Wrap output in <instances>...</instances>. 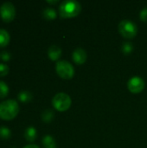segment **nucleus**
Wrapping results in <instances>:
<instances>
[{
  "label": "nucleus",
  "mask_w": 147,
  "mask_h": 148,
  "mask_svg": "<svg viewBox=\"0 0 147 148\" xmlns=\"http://www.w3.org/2000/svg\"><path fill=\"white\" fill-rule=\"evenodd\" d=\"M19 113V105L15 100H6L0 103V118L4 121L13 120Z\"/></svg>",
  "instance_id": "1"
},
{
  "label": "nucleus",
  "mask_w": 147,
  "mask_h": 148,
  "mask_svg": "<svg viewBox=\"0 0 147 148\" xmlns=\"http://www.w3.org/2000/svg\"><path fill=\"white\" fill-rule=\"evenodd\" d=\"M81 10L79 2L73 0L63 1L59 7V13L62 18H73L77 16Z\"/></svg>",
  "instance_id": "2"
},
{
  "label": "nucleus",
  "mask_w": 147,
  "mask_h": 148,
  "mask_svg": "<svg viewBox=\"0 0 147 148\" xmlns=\"http://www.w3.org/2000/svg\"><path fill=\"white\" fill-rule=\"evenodd\" d=\"M118 29L120 34L126 39H133L138 34V27L131 20H122L119 23Z\"/></svg>",
  "instance_id": "3"
},
{
  "label": "nucleus",
  "mask_w": 147,
  "mask_h": 148,
  "mask_svg": "<svg viewBox=\"0 0 147 148\" xmlns=\"http://www.w3.org/2000/svg\"><path fill=\"white\" fill-rule=\"evenodd\" d=\"M52 104L55 110L59 112H65L71 107L72 100L68 95L65 93H58L54 96Z\"/></svg>",
  "instance_id": "4"
},
{
  "label": "nucleus",
  "mask_w": 147,
  "mask_h": 148,
  "mask_svg": "<svg viewBox=\"0 0 147 148\" xmlns=\"http://www.w3.org/2000/svg\"><path fill=\"white\" fill-rule=\"evenodd\" d=\"M55 71L57 75L65 80H70L75 75V69L68 61H59L55 64Z\"/></svg>",
  "instance_id": "5"
},
{
  "label": "nucleus",
  "mask_w": 147,
  "mask_h": 148,
  "mask_svg": "<svg viewBox=\"0 0 147 148\" xmlns=\"http://www.w3.org/2000/svg\"><path fill=\"white\" fill-rule=\"evenodd\" d=\"M16 16V9L12 3L5 2L0 6V16L4 23H10Z\"/></svg>",
  "instance_id": "6"
},
{
  "label": "nucleus",
  "mask_w": 147,
  "mask_h": 148,
  "mask_svg": "<svg viewBox=\"0 0 147 148\" xmlns=\"http://www.w3.org/2000/svg\"><path fill=\"white\" fill-rule=\"evenodd\" d=\"M127 88L129 91L133 94L141 93L145 88V82L139 76H133L128 81Z\"/></svg>",
  "instance_id": "7"
},
{
  "label": "nucleus",
  "mask_w": 147,
  "mask_h": 148,
  "mask_svg": "<svg viewBox=\"0 0 147 148\" xmlns=\"http://www.w3.org/2000/svg\"><path fill=\"white\" fill-rule=\"evenodd\" d=\"M72 58L77 65H82L87 61V52L82 48H77L74 50Z\"/></svg>",
  "instance_id": "8"
},
{
  "label": "nucleus",
  "mask_w": 147,
  "mask_h": 148,
  "mask_svg": "<svg viewBox=\"0 0 147 148\" xmlns=\"http://www.w3.org/2000/svg\"><path fill=\"white\" fill-rule=\"evenodd\" d=\"M48 56L51 61H57L62 56V49L57 45H52L48 49Z\"/></svg>",
  "instance_id": "9"
},
{
  "label": "nucleus",
  "mask_w": 147,
  "mask_h": 148,
  "mask_svg": "<svg viewBox=\"0 0 147 148\" xmlns=\"http://www.w3.org/2000/svg\"><path fill=\"white\" fill-rule=\"evenodd\" d=\"M24 137L26 139L27 141L29 142H33L36 140V137H37V133H36V129L33 127H29L26 128L25 133H24Z\"/></svg>",
  "instance_id": "10"
},
{
  "label": "nucleus",
  "mask_w": 147,
  "mask_h": 148,
  "mask_svg": "<svg viewBox=\"0 0 147 148\" xmlns=\"http://www.w3.org/2000/svg\"><path fill=\"white\" fill-rule=\"evenodd\" d=\"M10 41L9 32L4 29H0V48L6 47Z\"/></svg>",
  "instance_id": "11"
},
{
  "label": "nucleus",
  "mask_w": 147,
  "mask_h": 148,
  "mask_svg": "<svg viewBox=\"0 0 147 148\" xmlns=\"http://www.w3.org/2000/svg\"><path fill=\"white\" fill-rule=\"evenodd\" d=\"M43 148H56V144L54 138L50 135H46L42 140Z\"/></svg>",
  "instance_id": "12"
},
{
  "label": "nucleus",
  "mask_w": 147,
  "mask_h": 148,
  "mask_svg": "<svg viewBox=\"0 0 147 148\" xmlns=\"http://www.w3.org/2000/svg\"><path fill=\"white\" fill-rule=\"evenodd\" d=\"M17 98L21 102L28 103L32 100L33 96L30 92H29L27 90H23V91L19 92V94L17 95Z\"/></svg>",
  "instance_id": "13"
},
{
  "label": "nucleus",
  "mask_w": 147,
  "mask_h": 148,
  "mask_svg": "<svg viewBox=\"0 0 147 148\" xmlns=\"http://www.w3.org/2000/svg\"><path fill=\"white\" fill-rule=\"evenodd\" d=\"M42 16L47 20H54L56 17V11L53 8H47L43 10Z\"/></svg>",
  "instance_id": "14"
},
{
  "label": "nucleus",
  "mask_w": 147,
  "mask_h": 148,
  "mask_svg": "<svg viewBox=\"0 0 147 148\" xmlns=\"http://www.w3.org/2000/svg\"><path fill=\"white\" fill-rule=\"evenodd\" d=\"M42 120L46 122V123H49V122H51L52 120L54 119V112L50 109H47V110H44L42 113Z\"/></svg>",
  "instance_id": "15"
},
{
  "label": "nucleus",
  "mask_w": 147,
  "mask_h": 148,
  "mask_svg": "<svg viewBox=\"0 0 147 148\" xmlns=\"http://www.w3.org/2000/svg\"><path fill=\"white\" fill-rule=\"evenodd\" d=\"M9 94V87L4 82L0 81V99L5 98Z\"/></svg>",
  "instance_id": "16"
},
{
  "label": "nucleus",
  "mask_w": 147,
  "mask_h": 148,
  "mask_svg": "<svg viewBox=\"0 0 147 148\" xmlns=\"http://www.w3.org/2000/svg\"><path fill=\"white\" fill-rule=\"evenodd\" d=\"M10 135H11V132L8 127H0V139L8 140V139H10Z\"/></svg>",
  "instance_id": "17"
},
{
  "label": "nucleus",
  "mask_w": 147,
  "mask_h": 148,
  "mask_svg": "<svg viewBox=\"0 0 147 148\" xmlns=\"http://www.w3.org/2000/svg\"><path fill=\"white\" fill-rule=\"evenodd\" d=\"M122 52L125 55H129L133 51V45L129 42H125L122 45Z\"/></svg>",
  "instance_id": "18"
},
{
  "label": "nucleus",
  "mask_w": 147,
  "mask_h": 148,
  "mask_svg": "<svg viewBox=\"0 0 147 148\" xmlns=\"http://www.w3.org/2000/svg\"><path fill=\"white\" fill-rule=\"evenodd\" d=\"M10 69L4 63H0V77H3L9 74Z\"/></svg>",
  "instance_id": "19"
},
{
  "label": "nucleus",
  "mask_w": 147,
  "mask_h": 148,
  "mask_svg": "<svg viewBox=\"0 0 147 148\" xmlns=\"http://www.w3.org/2000/svg\"><path fill=\"white\" fill-rule=\"evenodd\" d=\"M139 17L141 19V21L147 23V8L143 9L141 11H140V14H139Z\"/></svg>",
  "instance_id": "20"
},
{
  "label": "nucleus",
  "mask_w": 147,
  "mask_h": 148,
  "mask_svg": "<svg viewBox=\"0 0 147 148\" xmlns=\"http://www.w3.org/2000/svg\"><path fill=\"white\" fill-rule=\"evenodd\" d=\"M0 57L3 61L4 62H8L10 59V54L8 51H3L2 54L0 55Z\"/></svg>",
  "instance_id": "21"
},
{
  "label": "nucleus",
  "mask_w": 147,
  "mask_h": 148,
  "mask_svg": "<svg viewBox=\"0 0 147 148\" xmlns=\"http://www.w3.org/2000/svg\"><path fill=\"white\" fill-rule=\"evenodd\" d=\"M23 148H40L38 146L36 145H34V144H30V145H27L25 146Z\"/></svg>",
  "instance_id": "22"
},
{
  "label": "nucleus",
  "mask_w": 147,
  "mask_h": 148,
  "mask_svg": "<svg viewBox=\"0 0 147 148\" xmlns=\"http://www.w3.org/2000/svg\"><path fill=\"white\" fill-rule=\"evenodd\" d=\"M57 2H58L57 0H55V1H49V0H48V1H47L48 3H51V4H55V3H56Z\"/></svg>",
  "instance_id": "23"
}]
</instances>
